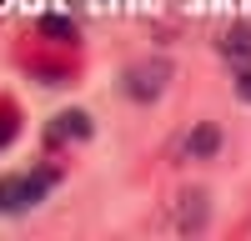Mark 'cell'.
Listing matches in <instances>:
<instances>
[{"mask_svg": "<svg viewBox=\"0 0 251 241\" xmlns=\"http://www.w3.org/2000/svg\"><path fill=\"white\" fill-rule=\"evenodd\" d=\"M50 186H55V171H50V166H35V171L0 176V216H20V211L40 206Z\"/></svg>", "mask_w": 251, "mask_h": 241, "instance_id": "1", "label": "cell"}, {"mask_svg": "<svg viewBox=\"0 0 251 241\" xmlns=\"http://www.w3.org/2000/svg\"><path fill=\"white\" fill-rule=\"evenodd\" d=\"M161 86H166V66H161V60H156V66H131V71H126V96H136V100L161 96Z\"/></svg>", "mask_w": 251, "mask_h": 241, "instance_id": "2", "label": "cell"}, {"mask_svg": "<svg viewBox=\"0 0 251 241\" xmlns=\"http://www.w3.org/2000/svg\"><path fill=\"white\" fill-rule=\"evenodd\" d=\"M216 146H221V131H216V126H196L191 136L181 141V156H191V161H201V156H211Z\"/></svg>", "mask_w": 251, "mask_h": 241, "instance_id": "3", "label": "cell"}, {"mask_svg": "<svg viewBox=\"0 0 251 241\" xmlns=\"http://www.w3.org/2000/svg\"><path fill=\"white\" fill-rule=\"evenodd\" d=\"M86 131H91V116H86V111H60V116H55V126H50V136H55V141H66V136H71V141H80Z\"/></svg>", "mask_w": 251, "mask_h": 241, "instance_id": "4", "label": "cell"}, {"mask_svg": "<svg viewBox=\"0 0 251 241\" xmlns=\"http://www.w3.org/2000/svg\"><path fill=\"white\" fill-rule=\"evenodd\" d=\"M226 50H236V55H251V30H236V35H226Z\"/></svg>", "mask_w": 251, "mask_h": 241, "instance_id": "5", "label": "cell"}]
</instances>
